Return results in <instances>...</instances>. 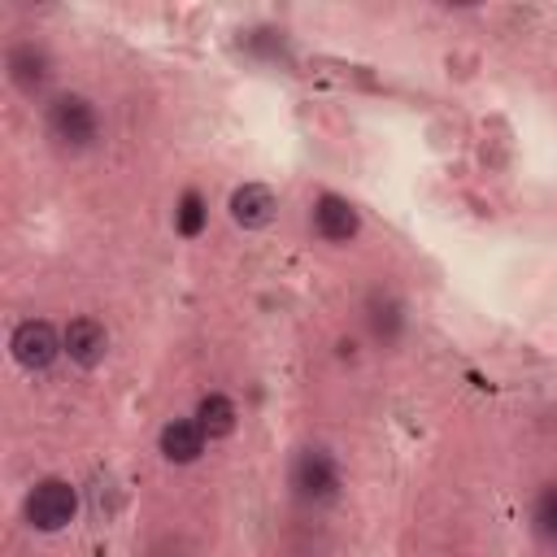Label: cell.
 Returning <instances> with one entry per match:
<instances>
[{
	"label": "cell",
	"mask_w": 557,
	"mask_h": 557,
	"mask_svg": "<svg viewBox=\"0 0 557 557\" xmlns=\"http://www.w3.org/2000/svg\"><path fill=\"white\" fill-rule=\"evenodd\" d=\"M205 448H209V435L200 431L196 418H170V422L157 431V453H161L170 466H191V461H200Z\"/></svg>",
	"instance_id": "9"
},
{
	"label": "cell",
	"mask_w": 557,
	"mask_h": 557,
	"mask_svg": "<svg viewBox=\"0 0 557 557\" xmlns=\"http://www.w3.org/2000/svg\"><path fill=\"white\" fill-rule=\"evenodd\" d=\"M366 326L379 344H396L400 339V326H405V305L392 296V292H370L366 296Z\"/></svg>",
	"instance_id": "11"
},
{
	"label": "cell",
	"mask_w": 557,
	"mask_h": 557,
	"mask_svg": "<svg viewBox=\"0 0 557 557\" xmlns=\"http://www.w3.org/2000/svg\"><path fill=\"white\" fill-rule=\"evenodd\" d=\"M44 135H48V144L57 152H70V157L96 148V139H100V109H96V100L83 96V91L52 96L44 104Z\"/></svg>",
	"instance_id": "1"
},
{
	"label": "cell",
	"mask_w": 557,
	"mask_h": 557,
	"mask_svg": "<svg viewBox=\"0 0 557 557\" xmlns=\"http://www.w3.org/2000/svg\"><path fill=\"white\" fill-rule=\"evenodd\" d=\"M287 487L300 505H331L344 487V470H339V457L326 448V444H305L292 453V466H287Z\"/></svg>",
	"instance_id": "2"
},
{
	"label": "cell",
	"mask_w": 557,
	"mask_h": 557,
	"mask_svg": "<svg viewBox=\"0 0 557 557\" xmlns=\"http://www.w3.org/2000/svg\"><path fill=\"white\" fill-rule=\"evenodd\" d=\"M531 527H535L540 540L557 544V483H544L535 492V500H531Z\"/></svg>",
	"instance_id": "13"
},
{
	"label": "cell",
	"mask_w": 557,
	"mask_h": 557,
	"mask_svg": "<svg viewBox=\"0 0 557 557\" xmlns=\"http://www.w3.org/2000/svg\"><path fill=\"white\" fill-rule=\"evenodd\" d=\"M191 418L200 422V431L209 435V444L231 440L235 426H239V409H235V400H231L226 392H205V396L196 400V413H191Z\"/></svg>",
	"instance_id": "10"
},
{
	"label": "cell",
	"mask_w": 557,
	"mask_h": 557,
	"mask_svg": "<svg viewBox=\"0 0 557 557\" xmlns=\"http://www.w3.org/2000/svg\"><path fill=\"white\" fill-rule=\"evenodd\" d=\"M22 518L30 531H44V535H57L65 531L74 518H78V487L61 474H44L26 487L22 496Z\"/></svg>",
	"instance_id": "3"
},
{
	"label": "cell",
	"mask_w": 557,
	"mask_h": 557,
	"mask_svg": "<svg viewBox=\"0 0 557 557\" xmlns=\"http://www.w3.org/2000/svg\"><path fill=\"white\" fill-rule=\"evenodd\" d=\"M9 352H13V361L22 370L44 374V370L57 366V357H65V344H61V331L48 318H22L9 331Z\"/></svg>",
	"instance_id": "4"
},
{
	"label": "cell",
	"mask_w": 557,
	"mask_h": 557,
	"mask_svg": "<svg viewBox=\"0 0 557 557\" xmlns=\"http://www.w3.org/2000/svg\"><path fill=\"white\" fill-rule=\"evenodd\" d=\"M205 218H209L205 196H200L196 187H187V191L178 196V205H174V231L187 235V239H196V235L205 231Z\"/></svg>",
	"instance_id": "12"
},
{
	"label": "cell",
	"mask_w": 557,
	"mask_h": 557,
	"mask_svg": "<svg viewBox=\"0 0 557 557\" xmlns=\"http://www.w3.org/2000/svg\"><path fill=\"white\" fill-rule=\"evenodd\" d=\"M4 74H9V83L22 91V96H44V87L52 83V57L35 44V39H17V44H9V52H4Z\"/></svg>",
	"instance_id": "6"
},
{
	"label": "cell",
	"mask_w": 557,
	"mask_h": 557,
	"mask_svg": "<svg viewBox=\"0 0 557 557\" xmlns=\"http://www.w3.org/2000/svg\"><path fill=\"white\" fill-rule=\"evenodd\" d=\"M61 344H65V357H70L78 370H96V366L109 357V326H104L96 313H74V318L61 326Z\"/></svg>",
	"instance_id": "7"
},
{
	"label": "cell",
	"mask_w": 557,
	"mask_h": 557,
	"mask_svg": "<svg viewBox=\"0 0 557 557\" xmlns=\"http://www.w3.org/2000/svg\"><path fill=\"white\" fill-rule=\"evenodd\" d=\"M226 213H231V222L239 231H265L274 222V213H278V196L265 183H239L231 191V200H226Z\"/></svg>",
	"instance_id": "8"
},
{
	"label": "cell",
	"mask_w": 557,
	"mask_h": 557,
	"mask_svg": "<svg viewBox=\"0 0 557 557\" xmlns=\"http://www.w3.org/2000/svg\"><path fill=\"white\" fill-rule=\"evenodd\" d=\"M309 222H313V235L322 244H352L361 235V213L339 191H318L313 209H309Z\"/></svg>",
	"instance_id": "5"
}]
</instances>
